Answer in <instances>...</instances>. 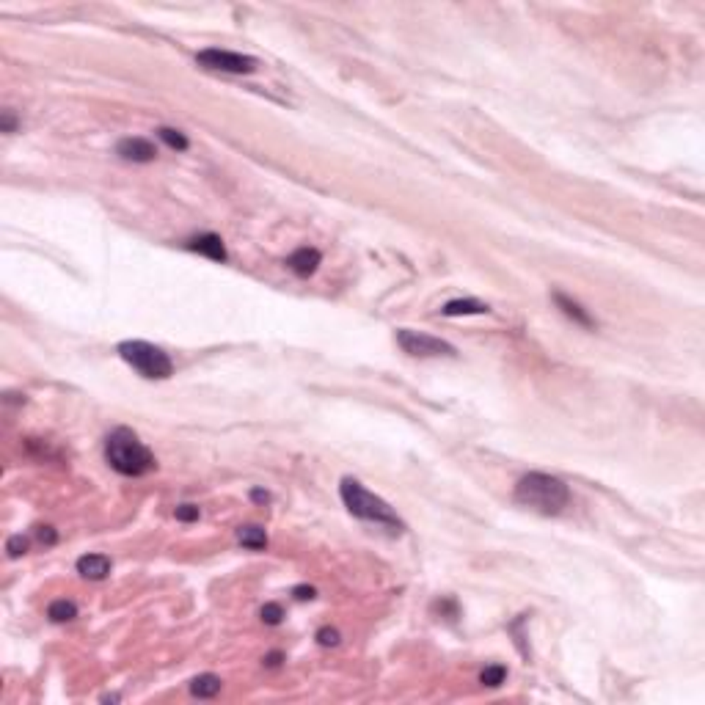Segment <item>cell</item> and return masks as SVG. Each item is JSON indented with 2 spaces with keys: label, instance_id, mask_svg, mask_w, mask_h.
<instances>
[{
  "label": "cell",
  "instance_id": "5bb4252c",
  "mask_svg": "<svg viewBox=\"0 0 705 705\" xmlns=\"http://www.w3.org/2000/svg\"><path fill=\"white\" fill-rule=\"evenodd\" d=\"M444 314L446 317H460V314H488V303H479V301H474V298H460V301H449L446 306H444Z\"/></svg>",
  "mask_w": 705,
  "mask_h": 705
},
{
  "label": "cell",
  "instance_id": "4fadbf2b",
  "mask_svg": "<svg viewBox=\"0 0 705 705\" xmlns=\"http://www.w3.org/2000/svg\"><path fill=\"white\" fill-rule=\"evenodd\" d=\"M237 540L246 545V548H251V551H265L268 548V535H265V529L262 526H240L237 529Z\"/></svg>",
  "mask_w": 705,
  "mask_h": 705
},
{
  "label": "cell",
  "instance_id": "7a4b0ae2",
  "mask_svg": "<svg viewBox=\"0 0 705 705\" xmlns=\"http://www.w3.org/2000/svg\"><path fill=\"white\" fill-rule=\"evenodd\" d=\"M516 501L540 516H560L570 504V488L560 477L532 471L516 482Z\"/></svg>",
  "mask_w": 705,
  "mask_h": 705
},
{
  "label": "cell",
  "instance_id": "8fae6325",
  "mask_svg": "<svg viewBox=\"0 0 705 705\" xmlns=\"http://www.w3.org/2000/svg\"><path fill=\"white\" fill-rule=\"evenodd\" d=\"M554 303H557L562 309V314L570 317L576 325H581V328H595V320L590 317V311L584 309L581 303H576L573 298H568V295H562V292H554Z\"/></svg>",
  "mask_w": 705,
  "mask_h": 705
},
{
  "label": "cell",
  "instance_id": "277c9868",
  "mask_svg": "<svg viewBox=\"0 0 705 705\" xmlns=\"http://www.w3.org/2000/svg\"><path fill=\"white\" fill-rule=\"evenodd\" d=\"M119 355L146 380H166L174 375V361L163 348L141 339H127L119 345Z\"/></svg>",
  "mask_w": 705,
  "mask_h": 705
},
{
  "label": "cell",
  "instance_id": "9c48e42d",
  "mask_svg": "<svg viewBox=\"0 0 705 705\" xmlns=\"http://www.w3.org/2000/svg\"><path fill=\"white\" fill-rule=\"evenodd\" d=\"M187 251H193V254H202V256H207L212 262H226L229 254H226V246H224V240L218 237V234H199V237H190L187 240Z\"/></svg>",
  "mask_w": 705,
  "mask_h": 705
},
{
  "label": "cell",
  "instance_id": "ba28073f",
  "mask_svg": "<svg viewBox=\"0 0 705 705\" xmlns=\"http://www.w3.org/2000/svg\"><path fill=\"white\" fill-rule=\"evenodd\" d=\"M320 262H323V254H320L317 249H309V246L292 251L290 256H287V268H290L295 276H301V278H309V276H314L317 268H320Z\"/></svg>",
  "mask_w": 705,
  "mask_h": 705
},
{
  "label": "cell",
  "instance_id": "7c38bea8",
  "mask_svg": "<svg viewBox=\"0 0 705 705\" xmlns=\"http://www.w3.org/2000/svg\"><path fill=\"white\" fill-rule=\"evenodd\" d=\"M221 686H224V681H221L218 675L204 672V675H199V678L190 681V694L199 697V700H209V697H215V694L221 691Z\"/></svg>",
  "mask_w": 705,
  "mask_h": 705
},
{
  "label": "cell",
  "instance_id": "e0dca14e",
  "mask_svg": "<svg viewBox=\"0 0 705 705\" xmlns=\"http://www.w3.org/2000/svg\"><path fill=\"white\" fill-rule=\"evenodd\" d=\"M507 681V667H501V664H491V667H485L482 669V675H479V684L491 686V689H496Z\"/></svg>",
  "mask_w": 705,
  "mask_h": 705
},
{
  "label": "cell",
  "instance_id": "52a82bcc",
  "mask_svg": "<svg viewBox=\"0 0 705 705\" xmlns=\"http://www.w3.org/2000/svg\"><path fill=\"white\" fill-rule=\"evenodd\" d=\"M116 155L122 160H130V163H152L157 157V149L146 138H122L116 144Z\"/></svg>",
  "mask_w": 705,
  "mask_h": 705
},
{
  "label": "cell",
  "instance_id": "8992f818",
  "mask_svg": "<svg viewBox=\"0 0 705 705\" xmlns=\"http://www.w3.org/2000/svg\"><path fill=\"white\" fill-rule=\"evenodd\" d=\"M196 63L212 69V72H229V75H251L259 69V61L254 56H243V53H231V50H218L209 47L196 56Z\"/></svg>",
  "mask_w": 705,
  "mask_h": 705
},
{
  "label": "cell",
  "instance_id": "d4e9b609",
  "mask_svg": "<svg viewBox=\"0 0 705 705\" xmlns=\"http://www.w3.org/2000/svg\"><path fill=\"white\" fill-rule=\"evenodd\" d=\"M251 501H256V504H268L270 494L268 491H262V488H254V491H251Z\"/></svg>",
  "mask_w": 705,
  "mask_h": 705
},
{
  "label": "cell",
  "instance_id": "7402d4cb",
  "mask_svg": "<svg viewBox=\"0 0 705 705\" xmlns=\"http://www.w3.org/2000/svg\"><path fill=\"white\" fill-rule=\"evenodd\" d=\"M317 642L323 647H336L339 644V631L336 628H320L317 631Z\"/></svg>",
  "mask_w": 705,
  "mask_h": 705
},
{
  "label": "cell",
  "instance_id": "ac0fdd59",
  "mask_svg": "<svg viewBox=\"0 0 705 705\" xmlns=\"http://www.w3.org/2000/svg\"><path fill=\"white\" fill-rule=\"evenodd\" d=\"M28 538H22V535H11V538L6 540V551H9V557L11 560H17V557H22L25 551H28Z\"/></svg>",
  "mask_w": 705,
  "mask_h": 705
},
{
  "label": "cell",
  "instance_id": "6da1fadb",
  "mask_svg": "<svg viewBox=\"0 0 705 705\" xmlns=\"http://www.w3.org/2000/svg\"><path fill=\"white\" fill-rule=\"evenodd\" d=\"M105 460L122 477H144L157 469L152 449L130 427H116L105 438Z\"/></svg>",
  "mask_w": 705,
  "mask_h": 705
},
{
  "label": "cell",
  "instance_id": "5b68a950",
  "mask_svg": "<svg viewBox=\"0 0 705 705\" xmlns=\"http://www.w3.org/2000/svg\"><path fill=\"white\" fill-rule=\"evenodd\" d=\"M397 345L414 358H441V355L455 358L457 355L455 345H449V342H444L438 336H430V333L411 331V328L397 331Z\"/></svg>",
  "mask_w": 705,
  "mask_h": 705
},
{
  "label": "cell",
  "instance_id": "cb8c5ba5",
  "mask_svg": "<svg viewBox=\"0 0 705 705\" xmlns=\"http://www.w3.org/2000/svg\"><path fill=\"white\" fill-rule=\"evenodd\" d=\"M292 595H295L298 601H311L317 592H314V587H295V590H292Z\"/></svg>",
  "mask_w": 705,
  "mask_h": 705
},
{
  "label": "cell",
  "instance_id": "44dd1931",
  "mask_svg": "<svg viewBox=\"0 0 705 705\" xmlns=\"http://www.w3.org/2000/svg\"><path fill=\"white\" fill-rule=\"evenodd\" d=\"M174 516H177V521H185V523H190V521H199V507L196 504H179L177 510H174Z\"/></svg>",
  "mask_w": 705,
  "mask_h": 705
},
{
  "label": "cell",
  "instance_id": "30bf717a",
  "mask_svg": "<svg viewBox=\"0 0 705 705\" xmlns=\"http://www.w3.org/2000/svg\"><path fill=\"white\" fill-rule=\"evenodd\" d=\"M78 573L88 581H103L110 573V560L105 554H83L78 560Z\"/></svg>",
  "mask_w": 705,
  "mask_h": 705
},
{
  "label": "cell",
  "instance_id": "3957f363",
  "mask_svg": "<svg viewBox=\"0 0 705 705\" xmlns=\"http://www.w3.org/2000/svg\"><path fill=\"white\" fill-rule=\"evenodd\" d=\"M339 496L345 501V507L350 510V516H355V518L377 523V526L389 529L392 535H402V532H405V523H402V518L395 513V507H392L386 498L370 494L358 479H352V477L342 479Z\"/></svg>",
  "mask_w": 705,
  "mask_h": 705
},
{
  "label": "cell",
  "instance_id": "484cf974",
  "mask_svg": "<svg viewBox=\"0 0 705 705\" xmlns=\"http://www.w3.org/2000/svg\"><path fill=\"white\" fill-rule=\"evenodd\" d=\"M278 659H281V653H273V656H268V659H265V664H268V667H276V664H278Z\"/></svg>",
  "mask_w": 705,
  "mask_h": 705
},
{
  "label": "cell",
  "instance_id": "ffe728a7",
  "mask_svg": "<svg viewBox=\"0 0 705 705\" xmlns=\"http://www.w3.org/2000/svg\"><path fill=\"white\" fill-rule=\"evenodd\" d=\"M17 127H20L17 113H14L11 108H6V110L0 113V130H3V132H17Z\"/></svg>",
  "mask_w": 705,
  "mask_h": 705
},
{
  "label": "cell",
  "instance_id": "2e32d148",
  "mask_svg": "<svg viewBox=\"0 0 705 705\" xmlns=\"http://www.w3.org/2000/svg\"><path fill=\"white\" fill-rule=\"evenodd\" d=\"M157 135H160V141H163L168 149H174V152H185L187 146H190V141L185 138V132H179V130H174V127H160Z\"/></svg>",
  "mask_w": 705,
  "mask_h": 705
},
{
  "label": "cell",
  "instance_id": "d6986e66",
  "mask_svg": "<svg viewBox=\"0 0 705 705\" xmlns=\"http://www.w3.org/2000/svg\"><path fill=\"white\" fill-rule=\"evenodd\" d=\"M259 615H262V620L268 622V625H278V622H281V617H284V609H281L278 603H265Z\"/></svg>",
  "mask_w": 705,
  "mask_h": 705
},
{
  "label": "cell",
  "instance_id": "603a6c76",
  "mask_svg": "<svg viewBox=\"0 0 705 705\" xmlns=\"http://www.w3.org/2000/svg\"><path fill=\"white\" fill-rule=\"evenodd\" d=\"M36 538H39V543H44V545H56V543H58V535H56L53 526H39V529H36Z\"/></svg>",
  "mask_w": 705,
  "mask_h": 705
},
{
  "label": "cell",
  "instance_id": "9a60e30c",
  "mask_svg": "<svg viewBox=\"0 0 705 705\" xmlns=\"http://www.w3.org/2000/svg\"><path fill=\"white\" fill-rule=\"evenodd\" d=\"M47 617L53 622H69L78 617V606L72 601H66V598H58V601H53L47 606Z\"/></svg>",
  "mask_w": 705,
  "mask_h": 705
}]
</instances>
